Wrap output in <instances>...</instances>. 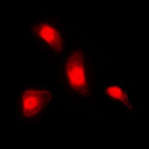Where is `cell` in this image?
I'll return each mask as SVG.
<instances>
[{"instance_id":"cell-1","label":"cell","mask_w":149,"mask_h":149,"mask_svg":"<svg viewBox=\"0 0 149 149\" xmlns=\"http://www.w3.org/2000/svg\"><path fill=\"white\" fill-rule=\"evenodd\" d=\"M66 74L72 88L77 93L86 95V81L84 72V58L80 52L70 56L66 66Z\"/></svg>"},{"instance_id":"cell-2","label":"cell","mask_w":149,"mask_h":149,"mask_svg":"<svg viewBox=\"0 0 149 149\" xmlns=\"http://www.w3.org/2000/svg\"><path fill=\"white\" fill-rule=\"evenodd\" d=\"M52 98L49 92L29 90L22 96V113L28 118L34 117L47 105Z\"/></svg>"},{"instance_id":"cell-3","label":"cell","mask_w":149,"mask_h":149,"mask_svg":"<svg viewBox=\"0 0 149 149\" xmlns=\"http://www.w3.org/2000/svg\"><path fill=\"white\" fill-rule=\"evenodd\" d=\"M39 35L56 52L61 50V36L55 29L49 23H42L38 31Z\"/></svg>"},{"instance_id":"cell-4","label":"cell","mask_w":149,"mask_h":149,"mask_svg":"<svg viewBox=\"0 0 149 149\" xmlns=\"http://www.w3.org/2000/svg\"><path fill=\"white\" fill-rule=\"evenodd\" d=\"M106 93H107L109 96L113 98V99H117V100L120 101L130 109L133 108L132 106L130 105V102H129L128 96L127 95L125 92L122 90L119 86H109V87H107V90H106Z\"/></svg>"}]
</instances>
